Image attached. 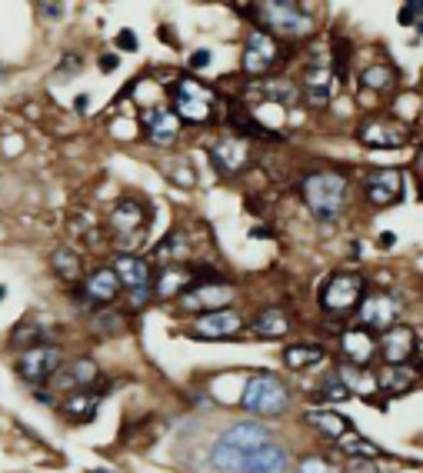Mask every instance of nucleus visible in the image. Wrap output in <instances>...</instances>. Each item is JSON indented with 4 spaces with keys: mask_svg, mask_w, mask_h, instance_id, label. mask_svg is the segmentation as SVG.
Here are the masks:
<instances>
[{
    "mask_svg": "<svg viewBox=\"0 0 423 473\" xmlns=\"http://www.w3.org/2000/svg\"><path fill=\"white\" fill-rule=\"evenodd\" d=\"M51 267L64 283H77L80 273H84V257L74 254V250H67V247H60V250H53Z\"/></svg>",
    "mask_w": 423,
    "mask_h": 473,
    "instance_id": "7c9ffc66",
    "label": "nucleus"
},
{
    "mask_svg": "<svg viewBox=\"0 0 423 473\" xmlns=\"http://www.w3.org/2000/svg\"><path fill=\"white\" fill-rule=\"evenodd\" d=\"M413 167L420 170V177H423V150H420V154H417V160H413Z\"/></svg>",
    "mask_w": 423,
    "mask_h": 473,
    "instance_id": "3c124183",
    "label": "nucleus"
},
{
    "mask_svg": "<svg viewBox=\"0 0 423 473\" xmlns=\"http://www.w3.org/2000/svg\"><path fill=\"white\" fill-rule=\"evenodd\" d=\"M0 77H4V67H0Z\"/></svg>",
    "mask_w": 423,
    "mask_h": 473,
    "instance_id": "5fc2aeb1",
    "label": "nucleus"
},
{
    "mask_svg": "<svg viewBox=\"0 0 423 473\" xmlns=\"http://www.w3.org/2000/svg\"><path fill=\"white\" fill-rule=\"evenodd\" d=\"M143 130H147V141L154 147H170L180 134V117L167 107H154L143 114Z\"/></svg>",
    "mask_w": 423,
    "mask_h": 473,
    "instance_id": "a211bd4d",
    "label": "nucleus"
},
{
    "mask_svg": "<svg viewBox=\"0 0 423 473\" xmlns=\"http://www.w3.org/2000/svg\"><path fill=\"white\" fill-rule=\"evenodd\" d=\"M117 64H120V57H117V53H103V57H100V70H103V74L117 70Z\"/></svg>",
    "mask_w": 423,
    "mask_h": 473,
    "instance_id": "a18cd8bd",
    "label": "nucleus"
},
{
    "mask_svg": "<svg viewBox=\"0 0 423 473\" xmlns=\"http://www.w3.org/2000/svg\"><path fill=\"white\" fill-rule=\"evenodd\" d=\"M277 57H280V44L273 40V34H267V30H254L244 44V60H240V64H244L247 77L260 80L273 70Z\"/></svg>",
    "mask_w": 423,
    "mask_h": 473,
    "instance_id": "1a4fd4ad",
    "label": "nucleus"
},
{
    "mask_svg": "<svg viewBox=\"0 0 423 473\" xmlns=\"http://www.w3.org/2000/svg\"><path fill=\"white\" fill-rule=\"evenodd\" d=\"M393 243H397V237H393V233H380V247H393Z\"/></svg>",
    "mask_w": 423,
    "mask_h": 473,
    "instance_id": "8fccbe9b",
    "label": "nucleus"
},
{
    "mask_svg": "<svg viewBox=\"0 0 423 473\" xmlns=\"http://www.w3.org/2000/svg\"><path fill=\"white\" fill-rule=\"evenodd\" d=\"M363 294H367V280L360 273L340 270V273H330L320 287V307L330 317H350L363 304Z\"/></svg>",
    "mask_w": 423,
    "mask_h": 473,
    "instance_id": "20e7f679",
    "label": "nucleus"
},
{
    "mask_svg": "<svg viewBox=\"0 0 423 473\" xmlns=\"http://www.w3.org/2000/svg\"><path fill=\"white\" fill-rule=\"evenodd\" d=\"M340 346H344V357L350 367H370L373 357H377V337L363 327H353V330H344L340 337Z\"/></svg>",
    "mask_w": 423,
    "mask_h": 473,
    "instance_id": "6ab92c4d",
    "label": "nucleus"
},
{
    "mask_svg": "<svg viewBox=\"0 0 423 473\" xmlns=\"http://www.w3.org/2000/svg\"><path fill=\"white\" fill-rule=\"evenodd\" d=\"M290 460H287V450L280 443H267V447L254 453V457H247L244 463V473H287Z\"/></svg>",
    "mask_w": 423,
    "mask_h": 473,
    "instance_id": "a878e982",
    "label": "nucleus"
},
{
    "mask_svg": "<svg viewBox=\"0 0 423 473\" xmlns=\"http://www.w3.org/2000/svg\"><path fill=\"white\" fill-rule=\"evenodd\" d=\"M114 273H117V280H120V287H130V294L150 287V264L137 254H117Z\"/></svg>",
    "mask_w": 423,
    "mask_h": 473,
    "instance_id": "412c9836",
    "label": "nucleus"
},
{
    "mask_svg": "<svg viewBox=\"0 0 423 473\" xmlns=\"http://www.w3.org/2000/svg\"><path fill=\"white\" fill-rule=\"evenodd\" d=\"M247 93H250V97H263V101H277V103H297V97H300L297 84H294V80H287V77L256 80V84L247 87Z\"/></svg>",
    "mask_w": 423,
    "mask_h": 473,
    "instance_id": "393cba45",
    "label": "nucleus"
},
{
    "mask_svg": "<svg viewBox=\"0 0 423 473\" xmlns=\"http://www.w3.org/2000/svg\"><path fill=\"white\" fill-rule=\"evenodd\" d=\"M300 193H304V204L310 207V214L323 223H330L346 210L350 180L337 170H317V174H307L300 180Z\"/></svg>",
    "mask_w": 423,
    "mask_h": 473,
    "instance_id": "f257e3e1",
    "label": "nucleus"
},
{
    "mask_svg": "<svg viewBox=\"0 0 423 473\" xmlns=\"http://www.w3.org/2000/svg\"><path fill=\"white\" fill-rule=\"evenodd\" d=\"M80 294H84V300H87V304H97V307L114 304L117 294H120V280H117L114 267H97L87 277V280H84Z\"/></svg>",
    "mask_w": 423,
    "mask_h": 473,
    "instance_id": "aec40b11",
    "label": "nucleus"
},
{
    "mask_svg": "<svg viewBox=\"0 0 423 473\" xmlns=\"http://www.w3.org/2000/svg\"><path fill=\"white\" fill-rule=\"evenodd\" d=\"M117 47L120 51H137V34L134 30H120L117 34Z\"/></svg>",
    "mask_w": 423,
    "mask_h": 473,
    "instance_id": "37998d69",
    "label": "nucleus"
},
{
    "mask_svg": "<svg viewBox=\"0 0 423 473\" xmlns=\"http://www.w3.org/2000/svg\"><path fill=\"white\" fill-rule=\"evenodd\" d=\"M344 473H380V467H377L373 460H363V457H350Z\"/></svg>",
    "mask_w": 423,
    "mask_h": 473,
    "instance_id": "79ce46f5",
    "label": "nucleus"
},
{
    "mask_svg": "<svg viewBox=\"0 0 423 473\" xmlns=\"http://www.w3.org/2000/svg\"><path fill=\"white\" fill-rule=\"evenodd\" d=\"M260 13V20L273 30V34H280V37H307L310 30H313V17H310L300 4H290V0H270V4H256L254 7Z\"/></svg>",
    "mask_w": 423,
    "mask_h": 473,
    "instance_id": "39448f33",
    "label": "nucleus"
},
{
    "mask_svg": "<svg viewBox=\"0 0 423 473\" xmlns=\"http://www.w3.org/2000/svg\"><path fill=\"white\" fill-rule=\"evenodd\" d=\"M90 473H110V470H90Z\"/></svg>",
    "mask_w": 423,
    "mask_h": 473,
    "instance_id": "864d4df0",
    "label": "nucleus"
},
{
    "mask_svg": "<svg viewBox=\"0 0 423 473\" xmlns=\"http://www.w3.org/2000/svg\"><path fill=\"white\" fill-rule=\"evenodd\" d=\"M420 380V370L417 367H384V370L377 373V387L384 390V394H407L413 390V384Z\"/></svg>",
    "mask_w": 423,
    "mask_h": 473,
    "instance_id": "cd10ccee",
    "label": "nucleus"
},
{
    "mask_svg": "<svg viewBox=\"0 0 423 473\" xmlns=\"http://www.w3.org/2000/svg\"><path fill=\"white\" fill-rule=\"evenodd\" d=\"M97 373H100V367H97L90 357L70 360V363H64V367H60V370L51 377V390H60V394L87 390V387L97 380Z\"/></svg>",
    "mask_w": 423,
    "mask_h": 473,
    "instance_id": "f3484780",
    "label": "nucleus"
},
{
    "mask_svg": "<svg viewBox=\"0 0 423 473\" xmlns=\"http://www.w3.org/2000/svg\"><path fill=\"white\" fill-rule=\"evenodd\" d=\"M80 67H84V60H80L77 53H64V60H60L57 74H53V84H67V80H74L80 74Z\"/></svg>",
    "mask_w": 423,
    "mask_h": 473,
    "instance_id": "58836bf2",
    "label": "nucleus"
},
{
    "mask_svg": "<svg viewBox=\"0 0 423 473\" xmlns=\"http://www.w3.org/2000/svg\"><path fill=\"white\" fill-rule=\"evenodd\" d=\"M97 403H100V394L97 390H74V394H67V400L60 403L70 420H90L93 413H97Z\"/></svg>",
    "mask_w": 423,
    "mask_h": 473,
    "instance_id": "c85d7f7f",
    "label": "nucleus"
},
{
    "mask_svg": "<svg viewBox=\"0 0 423 473\" xmlns=\"http://www.w3.org/2000/svg\"><path fill=\"white\" fill-rule=\"evenodd\" d=\"M174 97V114L180 117V124H193V127H204L217 117V93L200 84L197 77H180L170 90Z\"/></svg>",
    "mask_w": 423,
    "mask_h": 473,
    "instance_id": "f03ea898",
    "label": "nucleus"
},
{
    "mask_svg": "<svg viewBox=\"0 0 423 473\" xmlns=\"http://www.w3.org/2000/svg\"><path fill=\"white\" fill-rule=\"evenodd\" d=\"M64 367V354L51 344H40L34 350H24L17 357V373L27 384H51V377Z\"/></svg>",
    "mask_w": 423,
    "mask_h": 473,
    "instance_id": "6e6552de",
    "label": "nucleus"
},
{
    "mask_svg": "<svg viewBox=\"0 0 423 473\" xmlns=\"http://www.w3.org/2000/svg\"><path fill=\"white\" fill-rule=\"evenodd\" d=\"M4 297H7V287H0V300H4Z\"/></svg>",
    "mask_w": 423,
    "mask_h": 473,
    "instance_id": "603ef678",
    "label": "nucleus"
},
{
    "mask_svg": "<svg viewBox=\"0 0 423 473\" xmlns=\"http://www.w3.org/2000/svg\"><path fill=\"white\" fill-rule=\"evenodd\" d=\"M124 327H127V320H124V313L114 310V307H103L90 317V330L97 333V337H120Z\"/></svg>",
    "mask_w": 423,
    "mask_h": 473,
    "instance_id": "2f4dec72",
    "label": "nucleus"
},
{
    "mask_svg": "<svg viewBox=\"0 0 423 473\" xmlns=\"http://www.w3.org/2000/svg\"><path fill=\"white\" fill-rule=\"evenodd\" d=\"M190 64H193V67H204V64H210V53H207V51H197V53L190 57Z\"/></svg>",
    "mask_w": 423,
    "mask_h": 473,
    "instance_id": "de8ad7c7",
    "label": "nucleus"
},
{
    "mask_svg": "<svg viewBox=\"0 0 423 473\" xmlns=\"http://www.w3.org/2000/svg\"><path fill=\"white\" fill-rule=\"evenodd\" d=\"M304 97H307L310 107H327L330 103V87H304Z\"/></svg>",
    "mask_w": 423,
    "mask_h": 473,
    "instance_id": "a19ab883",
    "label": "nucleus"
},
{
    "mask_svg": "<svg viewBox=\"0 0 423 473\" xmlns=\"http://www.w3.org/2000/svg\"><path fill=\"white\" fill-rule=\"evenodd\" d=\"M240 407L250 413H263V417H280L290 407V387L273 373H254L240 394Z\"/></svg>",
    "mask_w": 423,
    "mask_h": 473,
    "instance_id": "7ed1b4c3",
    "label": "nucleus"
},
{
    "mask_svg": "<svg viewBox=\"0 0 423 473\" xmlns=\"http://www.w3.org/2000/svg\"><path fill=\"white\" fill-rule=\"evenodd\" d=\"M363 193L373 207H393L403 197V174L397 167H377L363 174Z\"/></svg>",
    "mask_w": 423,
    "mask_h": 473,
    "instance_id": "f8f14e48",
    "label": "nucleus"
},
{
    "mask_svg": "<svg viewBox=\"0 0 423 473\" xmlns=\"http://www.w3.org/2000/svg\"><path fill=\"white\" fill-rule=\"evenodd\" d=\"M250 330L260 337V340H280L290 333V317L283 307H263L250 320Z\"/></svg>",
    "mask_w": 423,
    "mask_h": 473,
    "instance_id": "4be33fe9",
    "label": "nucleus"
},
{
    "mask_svg": "<svg viewBox=\"0 0 423 473\" xmlns=\"http://www.w3.org/2000/svg\"><path fill=\"white\" fill-rule=\"evenodd\" d=\"M410 127L397 117H367L357 127V141L373 150H397L403 143H410Z\"/></svg>",
    "mask_w": 423,
    "mask_h": 473,
    "instance_id": "0eeeda50",
    "label": "nucleus"
},
{
    "mask_svg": "<svg viewBox=\"0 0 423 473\" xmlns=\"http://www.w3.org/2000/svg\"><path fill=\"white\" fill-rule=\"evenodd\" d=\"M40 11L51 13L53 20H60V13H64V4H40Z\"/></svg>",
    "mask_w": 423,
    "mask_h": 473,
    "instance_id": "49530a36",
    "label": "nucleus"
},
{
    "mask_svg": "<svg viewBox=\"0 0 423 473\" xmlns=\"http://www.w3.org/2000/svg\"><path fill=\"white\" fill-rule=\"evenodd\" d=\"M357 320H360V327H363V330H380V333H386L390 327H397V320H400L397 297H390V294H373V297H367V300L360 304V310H357Z\"/></svg>",
    "mask_w": 423,
    "mask_h": 473,
    "instance_id": "ddd939ff",
    "label": "nucleus"
},
{
    "mask_svg": "<svg viewBox=\"0 0 423 473\" xmlns=\"http://www.w3.org/2000/svg\"><path fill=\"white\" fill-rule=\"evenodd\" d=\"M40 337H44V327H37V323H27V327H17L11 346H13V350H24V344H27V350H34V346H40L37 344Z\"/></svg>",
    "mask_w": 423,
    "mask_h": 473,
    "instance_id": "e433bc0d",
    "label": "nucleus"
},
{
    "mask_svg": "<svg viewBox=\"0 0 423 473\" xmlns=\"http://www.w3.org/2000/svg\"><path fill=\"white\" fill-rule=\"evenodd\" d=\"M323 360H327V350L317 344H294L283 350V363L290 370H307V367H317Z\"/></svg>",
    "mask_w": 423,
    "mask_h": 473,
    "instance_id": "c756f323",
    "label": "nucleus"
},
{
    "mask_svg": "<svg viewBox=\"0 0 423 473\" xmlns=\"http://www.w3.org/2000/svg\"><path fill=\"white\" fill-rule=\"evenodd\" d=\"M337 447L344 450V453H350V457H363V460H373V457H380V447L377 443H370L367 436H360V434H344L340 440H337Z\"/></svg>",
    "mask_w": 423,
    "mask_h": 473,
    "instance_id": "473e14b6",
    "label": "nucleus"
},
{
    "mask_svg": "<svg viewBox=\"0 0 423 473\" xmlns=\"http://www.w3.org/2000/svg\"><path fill=\"white\" fill-rule=\"evenodd\" d=\"M350 396L353 394L344 387V380L337 377V370L327 373L320 380V387H317V400H320V403H340V400H350Z\"/></svg>",
    "mask_w": 423,
    "mask_h": 473,
    "instance_id": "c9c22d12",
    "label": "nucleus"
},
{
    "mask_svg": "<svg viewBox=\"0 0 423 473\" xmlns=\"http://www.w3.org/2000/svg\"><path fill=\"white\" fill-rule=\"evenodd\" d=\"M164 170L170 174V180H174L177 187H193V183H197V177H193V167L187 164V160H167V164H164Z\"/></svg>",
    "mask_w": 423,
    "mask_h": 473,
    "instance_id": "4c0bfd02",
    "label": "nucleus"
},
{
    "mask_svg": "<svg viewBox=\"0 0 423 473\" xmlns=\"http://www.w3.org/2000/svg\"><path fill=\"white\" fill-rule=\"evenodd\" d=\"M304 420H307L313 430H320L323 436H330V440H340L344 434L353 430L350 420H346L344 413H337V410H307V413H304Z\"/></svg>",
    "mask_w": 423,
    "mask_h": 473,
    "instance_id": "bb28decb",
    "label": "nucleus"
},
{
    "mask_svg": "<svg viewBox=\"0 0 423 473\" xmlns=\"http://www.w3.org/2000/svg\"><path fill=\"white\" fill-rule=\"evenodd\" d=\"M417 344H420L417 330L407 323H397L377 340V354L384 357V367H407V360L417 357Z\"/></svg>",
    "mask_w": 423,
    "mask_h": 473,
    "instance_id": "9b49d317",
    "label": "nucleus"
},
{
    "mask_svg": "<svg viewBox=\"0 0 423 473\" xmlns=\"http://www.w3.org/2000/svg\"><path fill=\"white\" fill-rule=\"evenodd\" d=\"M217 443L233 450V453H240V457H254V453H260L273 440H270L263 423H233L230 430H223V436H220Z\"/></svg>",
    "mask_w": 423,
    "mask_h": 473,
    "instance_id": "2eb2a0df",
    "label": "nucleus"
},
{
    "mask_svg": "<svg viewBox=\"0 0 423 473\" xmlns=\"http://www.w3.org/2000/svg\"><path fill=\"white\" fill-rule=\"evenodd\" d=\"M210 164H214L217 174L233 177L244 167H250V147H247L244 137H223V141H217L210 147Z\"/></svg>",
    "mask_w": 423,
    "mask_h": 473,
    "instance_id": "dca6fc26",
    "label": "nucleus"
},
{
    "mask_svg": "<svg viewBox=\"0 0 423 473\" xmlns=\"http://www.w3.org/2000/svg\"><path fill=\"white\" fill-rule=\"evenodd\" d=\"M193 287V273H190V267H164L160 270V277H157V283L150 287L154 290V297L157 300H170V297H183L187 290Z\"/></svg>",
    "mask_w": 423,
    "mask_h": 473,
    "instance_id": "5701e85b",
    "label": "nucleus"
},
{
    "mask_svg": "<svg viewBox=\"0 0 423 473\" xmlns=\"http://www.w3.org/2000/svg\"><path fill=\"white\" fill-rule=\"evenodd\" d=\"M297 473H327V463L317 460V457H307V460L297 467Z\"/></svg>",
    "mask_w": 423,
    "mask_h": 473,
    "instance_id": "c03bdc74",
    "label": "nucleus"
},
{
    "mask_svg": "<svg viewBox=\"0 0 423 473\" xmlns=\"http://www.w3.org/2000/svg\"><path fill=\"white\" fill-rule=\"evenodd\" d=\"M190 254V243H187V233L183 231H170L164 240L154 247V264L160 270L164 267H180Z\"/></svg>",
    "mask_w": 423,
    "mask_h": 473,
    "instance_id": "b1692460",
    "label": "nucleus"
},
{
    "mask_svg": "<svg viewBox=\"0 0 423 473\" xmlns=\"http://www.w3.org/2000/svg\"><path fill=\"white\" fill-rule=\"evenodd\" d=\"M346 60H350V44H346V40H334V70H337V77H346Z\"/></svg>",
    "mask_w": 423,
    "mask_h": 473,
    "instance_id": "ea45409f",
    "label": "nucleus"
},
{
    "mask_svg": "<svg viewBox=\"0 0 423 473\" xmlns=\"http://www.w3.org/2000/svg\"><path fill=\"white\" fill-rule=\"evenodd\" d=\"M337 377L344 380V387L350 390V394H370L373 387H377V377H367V370H363V367H350V363H346V367H340V370H337Z\"/></svg>",
    "mask_w": 423,
    "mask_h": 473,
    "instance_id": "f704fd0d",
    "label": "nucleus"
},
{
    "mask_svg": "<svg viewBox=\"0 0 423 473\" xmlns=\"http://www.w3.org/2000/svg\"><path fill=\"white\" fill-rule=\"evenodd\" d=\"M90 107V101H87V93H80L77 101H74V110H77V114H84V110H87Z\"/></svg>",
    "mask_w": 423,
    "mask_h": 473,
    "instance_id": "09e8293b",
    "label": "nucleus"
},
{
    "mask_svg": "<svg viewBox=\"0 0 423 473\" xmlns=\"http://www.w3.org/2000/svg\"><path fill=\"white\" fill-rule=\"evenodd\" d=\"M150 220V210L143 200H134V197H124L110 207L107 214V231L120 247H137V240L143 237V227Z\"/></svg>",
    "mask_w": 423,
    "mask_h": 473,
    "instance_id": "423d86ee",
    "label": "nucleus"
},
{
    "mask_svg": "<svg viewBox=\"0 0 423 473\" xmlns=\"http://www.w3.org/2000/svg\"><path fill=\"white\" fill-rule=\"evenodd\" d=\"M233 283L227 280H220V283H193L187 294L180 297V307L187 310V313H214V310H223V307H230V300H233Z\"/></svg>",
    "mask_w": 423,
    "mask_h": 473,
    "instance_id": "9d476101",
    "label": "nucleus"
},
{
    "mask_svg": "<svg viewBox=\"0 0 423 473\" xmlns=\"http://www.w3.org/2000/svg\"><path fill=\"white\" fill-rule=\"evenodd\" d=\"M397 84V70H390L384 64H373L360 74V87L363 90H390Z\"/></svg>",
    "mask_w": 423,
    "mask_h": 473,
    "instance_id": "72a5a7b5",
    "label": "nucleus"
},
{
    "mask_svg": "<svg viewBox=\"0 0 423 473\" xmlns=\"http://www.w3.org/2000/svg\"><path fill=\"white\" fill-rule=\"evenodd\" d=\"M240 330H244V317L237 310L223 307V310L197 317V323L190 327V337H197V340H230L233 333H240Z\"/></svg>",
    "mask_w": 423,
    "mask_h": 473,
    "instance_id": "4468645a",
    "label": "nucleus"
}]
</instances>
